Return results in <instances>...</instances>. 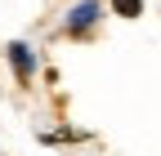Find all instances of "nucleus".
<instances>
[{
	"mask_svg": "<svg viewBox=\"0 0 161 156\" xmlns=\"http://www.w3.org/2000/svg\"><path fill=\"white\" fill-rule=\"evenodd\" d=\"M9 63H14V76L18 81H31V71H36V54L27 40H14L9 45Z\"/></svg>",
	"mask_w": 161,
	"mask_h": 156,
	"instance_id": "f03ea898",
	"label": "nucleus"
},
{
	"mask_svg": "<svg viewBox=\"0 0 161 156\" xmlns=\"http://www.w3.org/2000/svg\"><path fill=\"white\" fill-rule=\"evenodd\" d=\"M112 9L121 18H139V13H143V0H112Z\"/></svg>",
	"mask_w": 161,
	"mask_h": 156,
	"instance_id": "7ed1b4c3",
	"label": "nucleus"
},
{
	"mask_svg": "<svg viewBox=\"0 0 161 156\" xmlns=\"http://www.w3.org/2000/svg\"><path fill=\"white\" fill-rule=\"evenodd\" d=\"M98 13H103V5H98V0H80V5L67 13V31H90V27L98 23Z\"/></svg>",
	"mask_w": 161,
	"mask_h": 156,
	"instance_id": "f257e3e1",
	"label": "nucleus"
}]
</instances>
